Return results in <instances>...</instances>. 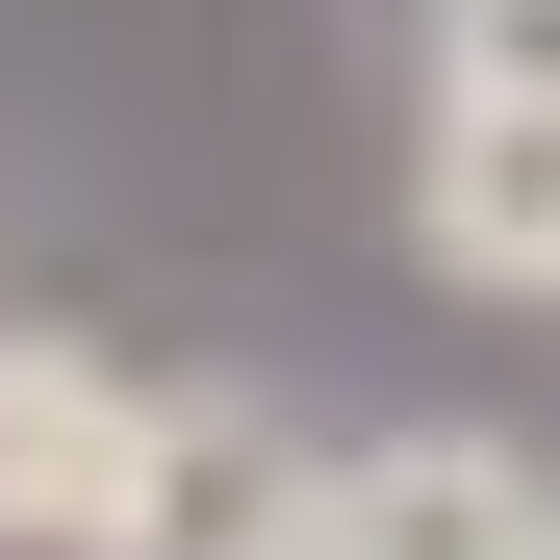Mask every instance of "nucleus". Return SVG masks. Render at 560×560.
<instances>
[{"mask_svg":"<svg viewBox=\"0 0 560 560\" xmlns=\"http://www.w3.org/2000/svg\"><path fill=\"white\" fill-rule=\"evenodd\" d=\"M306 535H331V458L280 408H128V485L77 560H306Z\"/></svg>","mask_w":560,"mask_h":560,"instance_id":"f257e3e1","label":"nucleus"},{"mask_svg":"<svg viewBox=\"0 0 560 560\" xmlns=\"http://www.w3.org/2000/svg\"><path fill=\"white\" fill-rule=\"evenodd\" d=\"M306 560H560V485L510 433H383V458H331V535Z\"/></svg>","mask_w":560,"mask_h":560,"instance_id":"f03ea898","label":"nucleus"},{"mask_svg":"<svg viewBox=\"0 0 560 560\" xmlns=\"http://www.w3.org/2000/svg\"><path fill=\"white\" fill-rule=\"evenodd\" d=\"M408 230H433L458 280H535V306H560V103H433Z\"/></svg>","mask_w":560,"mask_h":560,"instance_id":"7ed1b4c3","label":"nucleus"},{"mask_svg":"<svg viewBox=\"0 0 560 560\" xmlns=\"http://www.w3.org/2000/svg\"><path fill=\"white\" fill-rule=\"evenodd\" d=\"M103 485H128V383L77 331H0V535H103Z\"/></svg>","mask_w":560,"mask_h":560,"instance_id":"20e7f679","label":"nucleus"},{"mask_svg":"<svg viewBox=\"0 0 560 560\" xmlns=\"http://www.w3.org/2000/svg\"><path fill=\"white\" fill-rule=\"evenodd\" d=\"M433 103H560V0H433Z\"/></svg>","mask_w":560,"mask_h":560,"instance_id":"39448f33","label":"nucleus"}]
</instances>
